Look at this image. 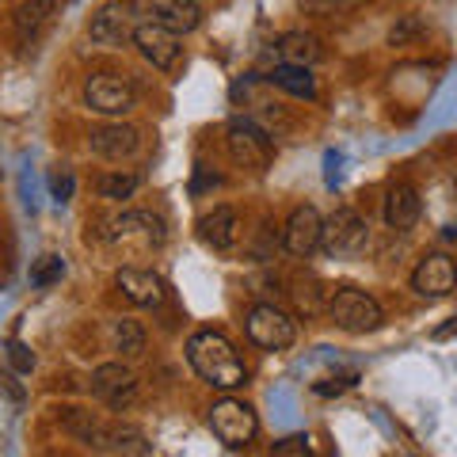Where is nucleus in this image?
I'll return each instance as SVG.
<instances>
[{
  "instance_id": "nucleus-7",
  "label": "nucleus",
  "mask_w": 457,
  "mask_h": 457,
  "mask_svg": "<svg viewBox=\"0 0 457 457\" xmlns=\"http://www.w3.org/2000/svg\"><path fill=\"white\" fill-rule=\"evenodd\" d=\"M84 99L88 107L99 111V114H126L134 111V84L126 77H114V73H96L84 84Z\"/></svg>"
},
{
  "instance_id": "nucleus-21",
  "label": "nucleus",
  "mask_w": 457,
  "mask_h": 457,
  "mask_svg": "<svg viewBox=\"0 0 457 457\" xmlns=\"http://www.w3.org/2000/svg\"><path fill=\"white\" fill-rule=\"evenodd\" d=\"M54 16V0H23L16 8V31L20 38H35Z\"/></svg>"
},
{
  "instance_id": "nucleus-25",
  "label": "nucleus",
  "mask_w": 457,
  "mask_h": 457,
  "mask_svg": "<svg viewBox=\"0 0 457 457\" xmlns=\"http://www.w3.org/2000/svg\"><path fill=\"white\" fill-rule=\"evenodd\" d=\"M8 362H12V370H16V374H31V370H35V354H31V347H27V343L12 339V343H8Z\"/></svg>"
},
{
  "instance_id": "nucleus-8",
  "label": "nucleus",
  "mask_w": 457,
  "mask_h": 457,
  "mask_svg": "<svg viewBox=\"0 0 457 457\" xmlns=\"http://www.w3.org/2000/svg\"><path fill=\"white\" fill-rule=\"evenodd\" d=\"M411 290L420 297H431V302L450 297L457 290V260L446 252H435V255H427V260H420L416 275H411Z\"/></svg>"
},
{
  "instance_id": "nucleus-24",
  "label": "nucleus",
  "mask_w": 457,
  "mask_h": 457,
  "mask_svg": "<svg viewBox=\"0 0 457 457\" xmlns=\"http://www.w3.org/2000/svg\"><path fill=\"white\" fill-rule=\"evenodd\" d=\"M134 191H137V176H130V171H111V176L99 179V195H104V198H114V203L130 198Z\"/></svg>"
},
{
  "instance_id": "nucleus-20",
  "label": "nucleus",
  "mask_w": 457,
  "mask_h": 457,
  "mask_svg": "<svg viewBox=\"0 0 457 457\" xmlns=\"http://www.w3.org/2000/svg\"><path fill=\"white\" fill-rule=\"evenodd\" d=\"M270 84H278L282 92H290L297 99H317V80H312V73L305 65H275L267 73Z\"/></svg>"
},
{
  "instance_id": "nucleus-26",
  "label": "nucleus",
  "mask_w": 457,
  "mask_h": 457,
  "mask_svg": "<svg viewBox=\"0 0 457 457\" xmlns=\"http://www.w3.org/2000/svg\"><path fill=\"white\" fill-rule=\"evenodd\" d=\"M420 31H423L420 20L416 16H404V20H400V27H393V31H389V42H393V46H404V42L411 35H420Z\"/></svg>"
},
{
  "instance_id": "nucleus-12",
  "label": "nucleus",
  "mask_w": 457,
  "mask_h": 457,
  "mask_svg": "<svg viewBox=\"0 0 457 457\" xmlns=\"http://www.w3.org/2000/svg\"><path fill=\"white\" fill-rule=\"evenodd\" d=\"M114 286L122 290L126 302H134L141 309H156L164 305V282L153 275V270H137V267H122L114 275Z\"/></svg>"
},
{
  "instance_id": "nucleus-14",
  "label": "nucleus",
  "mask_w": 457,
  "mask_h": 457,
  "mask_svg": "<svg viewBox=\"0 0 457 457\" xmlns=\"http://www.w3.org/2000/svg\"><path fill=\"white\" fill-rule=\"evenodd\" d=\"M88 35H92V42H99V46H122V42L134 35L130 12H126L122 4H104V8H99L96 16H92Z\"/></svg>"
},
{
  "instance_id": "nucleus-4",
  "label": "nucleus",
  "mask_w": 457,
  "mask_h": 457,
  "mask_svg": "<svg viewBox=\"0 0 457 457\" xmlns=\"http://www.w3.org/2000/svg\"><path fill=\"white\" fill-rule=\"evenodd\" d=\"M210 431L218 435L228 450H240L248 446L260 431V420H255V408L245 404V400H218V404L210 408Z\"/></svg>"
},
{
  "instance_id": "nucleus-11",
  "label": "nucleus",
  "mask_w": 457,
  "mask_h": 457,
  "mask_svg": "<svg viewBox=\"0 0 457 457\" xmlns=\"http://www.w3.org/2000/svg\"><path fill=\"white\" fill-rule=\"evenodd\" d=\"M320 228H324V218L312 206H297L290 213V221L282 228V245L290 255H312L320 248Z\"/></svg>"
},
{
  "instance_id": "nucleus-23",
  "label": "nucleus",
  "mask_w": 457,
  "mask_h": 457,
  "mask_svg": "<svg viewBox=\"0 0 457 457\" xmlns=\"http://www.w3.org/2000/svg\"><path fill=\"white\" fill-rule=\"evenodd\" d=\"M65 275V260L62 255H42V260L31 267V286L35 290H50L54 282H62Z\"/></svg>"
},
{
  "instance_id": "nucleus-16",
  "label": "nucleus",
  "mask_w": 457,
  "mask_h": 457,
  "mask_svg": "<svg viewBox=\"0 0 457 457\" xmlns=\"http://www.w3.org/2000/svg\"><path fill=\"white\" fill-rule=\"evenodd\" d=\"M92 153H99L104 161H126L137 153V130L122 122L99 126V130H92Z\"/></svg>"
},
{
  "instance_id": "nucleus-3",
  "label": "nucleus",
  "mask_w": 457,
  "mask_h": 457,
  "mask_svg": "<svg viewBox=\"0 0 457 457\" xmlns=\"http://www.w3.org/2000/svg\"><path fill=\"white\" fill-rule=\"evenodd\" d=\"M370 245V228L354 210H336L320 228V248L332 260H354Z\"/></svg>"
},
{
  "instance_id": "nucleus-5",
  "label": "nucleus",
  "mask_w": 457,
  "mask_h": 457,
  "mask_svg": "<svg viewBox=\"0 0 457 457\" xmlns=\"http://www.w3.org/2000/svg\"><path fill=\"white\" fill-rule=\"evenodd\" d=\"M328 317L343 332H374L381 324V305L362 290H339L332 297V305H328Z\"/></svg>"
},
{
  "instance_id": "nucleus-13",
  "label": "nucleus",
  "mask_w": 457,
  "mask_h": 457,
  "mask_svg": "<svg viewBox=\"0 0 457 457\" xmlns=\"http://www.w3.org/2000/svg\"><path fill=\"white\" fill-rule=\"evenodd\" d=\"M145 4V16L153 23L168 27V31L176 35H187L198 27V20H203V12H198V0H141Z\"/></svg>"
},
{
  "instance_id": "nucleus-30",
  "label": "nucleus",
  "mask_w": 457,
  "mask_h": 457,
  "mask_svg": "<svg viewBox=\"0 0 457 457\" xmlns=\"http://www.w3.org/2000/svg\"><path fill=\"white\" fill-rule=\"evenodd\" d=\"M450 336H457V317L450 320V324H442V328H435V339L442 343V339H450Z\"/></svg>"
},
{
  "instance_id": "nucleus-6",
  "label": "nucleus",
  "mask_w": 457,
  "mask_h": 457,
  "mask_svg": "<svg viewBox=\"0 0 457 457\" xmlns=\"http://www.w3.org/2000/svg\"><path fill=\"white\" fill-rule=\"evenodd\" d=\"M248 336L255 347H263V351H286L297 339V324H294V317H286L275 305H255L248 312Z\"/></svg>"
},
{
  "instance_id": "nucleus-18",
  "label": "nucleus",
  "mask_w": 457,
  "mask_h": 457,
  "mask_svg": "<svg viewBox=\"0 0 457 457\" xmlns=\"http://www.w3.org/2000/svg\"><path fill=\"white\" fill-rule=\"evenodd\" d=\"M420 191L408 187V183H396V187L389 191V198H385V221H389V228H396V233H404V228H411L420 221Z\"/></svg>"
},
{
  "instance_id": "nucleus-19",
  "label": "nucleus",
  "mask_w": 457,
  "mask_h": 457,
  "mask_svg": "<svg viewBox=\"0 0 457 457\" xmlns=\"http://www.w3.org/2000/svg\"><path fill=\"white\" fill-rule=\"evenodd\" d=\"M278 62L282 65H317L320 57H324V46H320V38L317 35H305V31H290V35H282L278 38Z\"/></svg>"
},
{
  "instance_id": "nucleus-22",
  "label": "nucleus",
  "mask_w": 457,
  "mask_h": 457,
  "mask_svg": "<svg viewBox=\"0 0 457 457\" xmlns=\"http://www.w3.org/2000/svg\"><path fill=\"white\" fill-rule=\"evenodd\" d=\"M111 336H114V351L126 354V359H137V354L145 351V332H141L137 320H119Z\"/></svg>"
},
{
  "instance_id": "nucleus-2",
  "label": "nucleus",
  "mask_w": 457,
  "mask_h": 457,
  "mask_svg": "<svg viewBox=\"0 0 457 457\" xmlns=\"http://www.w3.org/2000/svg\"><path fill=\"white\" fill-rule=\"evenodd\" d=\"M225 145H228V156L248 168V171H267L270 156H275V145H270V134L263 126H255L252 119H233L225 130Z\"/></svg>"
},
{
  "instance_id": "nucleus-29",
  "label": "nucleus",
  "mask_w": 457,
  "mask_h": 457,
  "mask_svg": "<svg viewBox=\"0 0 457 457\" xmlns=\"http://www.w3.org/2000/svg\"><path fill=\"white\" fill-rule=\"evenodd\" d=\"M309 450V438H282V442H275V453H305Z\"/></svg>"
},
{
  "instance_id": "nucleus-9",
  "label": "nucleus",
  "mask_w": 457,
  "mask_h": 457,
  "mask_svg": "<svg viewBox=\"0 0 457 457\" xmlns=\"http://www.w3.org/2000/svg\"><path fill=\"white\" fill-rule=\"evenodd\" d=\"M134 46L141 50V57L153 65V69H171L179 62V35L176 31H168V27L161 23H137L134 27Z\"/></svg>"
},
{
  "instance_id": "nucleus-27",
  "label": "nucleus",
  "mask_w": 457,
  "mask_h": 457,
  "mask_svg": "<svg viewBox=\"0 0 457 457\" xmlns=\"http://www.w3.org/2000/svg\"><path fill=\"white\" fill-rule=\"evenodd\" d=\"M50 191H54L57 203H69V198H73V176H69V171L54 176V179H50Z\"/></svg>"
},
{
  "instance_id": "nucleus-1",
  "label": "nucleus",
  "mask_w": 457,
  "mask_h": 457,
  "mask_svg": "<svg viewBox=\"0 0 457 457\" xmlns=\"http://www.w3.org/2000/svg\"><path fill=\"white\" fill-rule=\"evenodd\" d=\"M187 359L195 366V374L210 381L213 389H240L248 381V370H245V359L237 354V347L228 343L221 332H195L187 339Z\"/></svg>"
},
{
  "instance_id": "nucleus-10",
  "label": "nucleus",
  "mask_w": 457,
  "mask_h": 457,
  "mask_svg": "<svg viewBox=\"0 0 457 457\" xmlns=\"http://www.w3.org/2000/svg\"><path fill=\"white\" fill-rule=\"evenodd\" d=\"M92 393L104 400L107 408L122 411V408L134 400L137 381H134V374H130V370H126L122 362H107V366H99L96 374H92Z\"/></svg>"
},
{
  "instance_id": "nucleus-28",
  "label": "nucleus",
  "mask_w": 457,
  "mask_h": 457,
  "mask_svg": "<svg viewBox=\"0 0 457 457\" xmlns=\"http://www.w3.org/2000/svg\"><path fill=\"white\" fill-rule=\"evenodd\" d=\"M351 385H354V374H347V378H336V381H320V385H317V393H320V396H332V393L351 389Z\"/></svg>"
},
{
  "instance_id": "nucleus-17",
  "label": "nucleus",
  "mask_w": 457,
  "mask_h": 457,
  "mask_svg": "<svg viewBox=\"0 0 457 457\" xmlns=\"http://www.w3.org/2000/svg\"><path fill=\"white\" fill-rule=\"evenodd\" d=\"M107 237L114 245H130V240H141V245H161V221L153 218V213H122V218H114Z\"/></svg>"
},
{
  "instance_id": "nucleus-15",
  "label": "nucleus",
  "mask_w": 457,
  "mask_h": 457,
  "mask_svg": "<svg viewBox=\"0 0 457 457\" xmlns=\"http://www.w3.org/2000/svg\"><path fill=\"white\" fill-rule=\"evenodd\" d=\"M198 237H203V245L213 248V252H228L240 240V218L237 210L228 206H218L213 213H206L203 221H198Z\"/></svg>"
}]
</instances>
